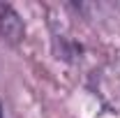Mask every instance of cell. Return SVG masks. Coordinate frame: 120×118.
I'll list each match as a JSON object with an SVG mask.
<instances>
[{"mask_svg":"<svg viewBox=\"0 0 120 118\" xmlns=\"http://www.w3.org/2000/svg\"><path fill=\"white\" fill-rule=\"evenodd\" d=\"M0 35L9 44H19L23 39V21L16 14V9L9 5L0 7Z\"/></svg>","mask_w":120,"mask_h":118,"instance_id":"6da1fadb","label":"cell"},{"mask_svg":"<svg viewBox=\"0 0 120 118\" xmlns=\"http://www.w3.org/2000/svg\"><path fill=\"white\" fill-rule=\"evenodd\" d=\"M0 118H2V109H0Z\"/></svg>","mask_w":120,"mask_h":118,"instance_id":"7a4b0ae2","label":"cell"}]
</instances>
